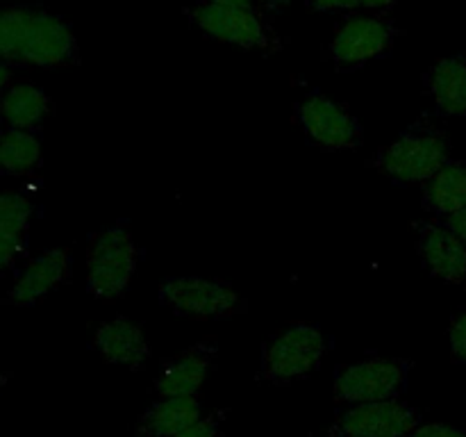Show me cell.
I'll return each instance as SVG.
<instances>
[{"label":"cell","instance_id":"obj_1","mask_svg":"<svg viewBox=\"0 0 466 437\" xmlns=\"http://www.w3.org/2000/svg\"><path fill=\"white\" fill-rule=\"evenodd\" d=\"M71 25L39 7L0 9V62L55 68L77 62Z\"/></svg>","mask_w":466,"mask_h":437},{"label":"cell","instance_id":"obj_2","mask_svg":"<svg viewBox=\"0 0 466 437\" xmlns=\"http://www.w3.org/2000/svg\"><path fill=\"white\" fill-rule=\"evenodd\" d=\"M449 162L446 137L431 123L417 121L385 146L371 164L382 176L400 185H426Z\"/></svg>","mask_w":466,"mask_h":437},{"label":"cell","instance_id":"obj_3","mask_svg":"<svg viewBox=\"0 0 466 437\" xmlns=\"http://www.w3.org/2000/svg\"><path fill=\"white\" fill-rule=\"evenodd\" d=\"M141 262V249L123 223L96 232L86 249V291L114 300L130 290Z\"/></svg>","mask_w":466,"mask_h":437},{"label":"cell","instance_id":"obj_4","mask_svg":"<svg viewBox=\"0 0 466 437\" xmlns=\"http://www.w3.org/2000/svg\"><path fill=\"white\" fill-rule=\"evenodd\" d=\"M330 351V340L314 323H291L262 349L259 378L273 385L308 378L321 367Z\"/></svg>","mask_w":466,"mask_h":437},{"label":"cell","instance_id":"obj_5","mask_svg":"<svg viewBox=\"0 0 466 437\" xmlns=\"http://www.w3.org/2000/svg\"><path fill=\"white\" fill-rule=\"evenodd\" d=\"M159 303L177 317L196 321H221L244 312L239 291L223 280L203 276H168L159 282Z\"/></svg>","mask_w":466,"mask_h":437},{"label":"cell","instance_id":"obj_6","mask_svg":"<svg viewBox=\"0 0 466 437\" xmlns=\"http://www.w3.org/2000/svg\"><path fill=\"white\" fill-rule=\"evenodd\" d=\"M410 360L364 358L349 367L337 369L335 396L344 403H378L399 399L408 387Z\"/></svg>","mask_w":466,"mask_h":437},{"label":"cell","instance_id":"obj_7","mask_svg":"<svg viewBox=\"0 0 466 437\" xmlns=\"http://www.w3.org/2000/svg\"><path fill=\"white\" fill-rule=\"evenodd\" d=\"M296 121L323 150H355L364 141V127L339 100L309 91L296 103Z\"/></svg>","mask_w":466,"mask_h":437},{"label":"cell","instance_id":"obj_8","mask_svg":"<svg viewBox=\"0 0 466 437\" xmlns=\"http://www.w3.org/2000/svg\"><path fill=\"white\" fill-rule=\"evenodd\" d=\"M189 18L200 32L223 44L246 50H273L276 35L253 7H223L200 3L189 9Z\"/></svg>","mask_w":466,"mask_h":437},{"label":"cell","instance_id":"obj_9","mask_svg":"<svg viewBox=\"0 0 466 437\" xmlns=\"http://www.w3.org/2000/svg\"><path fill=\"white\" fill-rule=\"evenodd\" d=\"M394 39L396 27L387 18L350 16L337 27L328 55L339 71H353L373 59L385 57Z\"/></svg>","mask_w":466,"mask_h":437},{"label":"cell","instance_id":"obj_10","mask_svg":"<svg viewBox=\"0 0 466 437\" xmlns=\"http://www.w3.org/2000/svg\"><path fill=\"white\" fill-rule=\"evenodd\" d=\"M421 423V414L405 401L350 405L328 428L326 437H408Z\"/></svg>","mask_w":466,"mask_h":437},{"label":"cell","instance_id":"obj_11","mask_svg":"<svg viewBox=\"0 0 466 437\" xmlns=\"http://www.w3.org/2000/svg\"><path fill=\"white\" fill-rule=\"evenodd\" d=\"M73 255L68 249H48L35 259L27 262V267L14 280L12 290L7 294V303L18 308H30L41 299L62 287L71 278Z\"/></svg>","mask_w":466,"mask_h":437},{"label":"cell","instance_id":"obj_12","mask_svg":"<svg viewBox=\"0 0 466 437\" xmlns=\"http://www.w3.org/2000/svg\"><path fill=\"white\" fill-rule=\"evenodd\" d=\"M417 250L428 273L451 285L466 282V244L441 223H419Z\"/></svg>","mask_w":466,"mask_h":437},{"label":"cell","instance_id":"obj_13","mask_svg":"<svg viewBox=\"0 0 466 437\" xmlns=\"http://www.w3.org/2000/svg\"><path fill=\"white\" fill-rule=\"evenodd\" d=\"M217 341H198L182 353L173 355L159 367L155 378V391L162 399L171 396H196V391L208 381L217 360Z\"/></svg>","mask_w":466,"mask_h":437},{"label":"cell","instance_id":"obj_14","mask_svg":"<svg viewBox=\"0 0 466 437\" xmlns=\"http://www.w3.org/2000/svg\"><path fill=\"white\" fill-rule=\"evenodd\" d=\"M94 349L107 362L139 371L150 360V344L144 328L127 317L103 321L94 332Z\"/></svg>","mask_w":466,"mask_h":437},{"label":"cell","instance_id":"obj_15","mask_svg":"<svg viewBox=\"0 0 466 437\" xmlns=\"http://www.w3.org/2000/svg\"><path fill=\"white\" fill-rule=\"evenodd\" d=\"M35 209V198L25 191H0V273L25 253Z\"/></svg>","mask_w":466,"mask_h":437},{"label":"cell","instance_id":"obj_16","mask_svg":"<svg viewBox=\"0 0 466 437\" xmlns=\"http://www.w3.org/2000/svg\"><path fill=\"white\" fill-rule=\"evenodd\" d=\"M426 89L437 112L444 117H466V55H451L431 66Z\"/></svg>","mask_w":466,"mask_h":437},{"label":"cell","instance_id":"obj_17","mask_svg":"<svg viewBox=\"0 0 466 437\" xmlns=\"http://www.w3.org/2000/svg\"><path fill=\"white\" fill-rule=\"evenodd\" d=\"M203 417V405L196 396H171L159 399L139 417L137 437H173Z\"/></svg>","mask_w":466,"mask_h":437},{"label":"cell","instance_id":"obj_18","mask_svg":"<svg viewBox=\"0 0 466 437\" xmlns=\"http://www.w3.org/2000/svg\"><path fill=\"white\" fill-rule=\"evenodd\" d=\"M53 112L48 94L41 86L23 82L14 85L0 96V118L14 130L35 132Z\"/></svg>","mask_w":466,"mask_h":437},{"label":"cell","instance_id":"obj_19","mask_svg":"<svg viewBox=\"0 0 466 437\" xmlns=\"http://www.w3.org/2000/svg\"><path fill=\"white\" fill-rule=\"evenodd\" d=\"M423 208L441 221L466 208V162L451 159L423 187Z\"/></svg>","mask_w":466,"mask_h":437},{"label":"cell","instance_id":"obj_20","mask_svg":"<svg viewBox=\"0 0 466 437\" xmlns=\"http://www.w3.org/2000/svg\"><path fill=\"white\" fill-rule=\"evenodd\" d=\"M41 164V139L36 132L14 130L0 132V173L3 176H27Z\"/></svg>","mask_w":466,"mask_h":437},{"label":"cell","instance_id":"obj_21","mask_svg":"<svg viewBox=\"0 0 466 437\" xmlns=\"http://www.w3.org/2000/svg\"><path fill=\"white\" fill-rule=\"evenodd\" d=\"M221 422L223 412L203 414V417L196 419L191 426H187L185 431H180L173 437H221Z\"/></svg>","mask_w":466,"mask_h":437},{"label":"cell","instance_id":"obj_22","mask_svg":"<svg viewBox=\"0 0 466 437\" xmlns=\"http://www.w3.org/2000/svg\"><path fill=\"white\" fill-rule=\"evenodd\" d=\"M449 344H451V353L458 362L466 364V312L458 314V317L451 321V330H449Z\"/></svg>","mask_w":466,"mask_h":437},{"label":"cell","instance_id":"obj_23","mask_svg":"<svg viewBox=\"0 0 466 437\" xmlns=\"http://www.w3.org/2000/svg\"><path fill=\"white\" fill-rule=\"evenodd\" d=\"M408 437H466V432L446 423H419Z\"/></svg>","mask_w":466,"mask_h":437},{"label":"cell","instance_id":"obj_24","mask_svg":"<svg viewBox=\"0 0 466 437\" xmlns=\"http://www.w3.org/2000/svg\"><path fill=\"white\" fill-rule=\"evenodd\" d=\"M360 0H309V7L317 12H346L358 7Z\"/></svg>","mask_w":466,"mask_h":437},{"label":"cell","instance_id":"obj_25","mask_svg":"<svg viewBox=\"0 0 466 437\" xmlns=\"http://www.w3.org/2000/svg\"><path fill=\"white\" fill-rule=\"evenodd\" d=\"M444 223L466 244V208L460 209V212H455L453 217L444 218Z\"/></svg>","mask_w":466,"mask_h":437},{"label":"cell","instance_id":"obj_26","mask_svg":"<svg viewBox=\"0 0 466 437\" xmlns=\"http://www.w3.org/2000/svg\"><path fill=\"white\" fill-rule=\"evenodd\" d=\"M9 80H12V68L9 64L0 62V96L9 89Z\"/></svg>","mask_w":466,"mask_h":437},{"label":"cell","instance_id":"obj_27","mask_svg":"<svg viewBox=\"0 0 466 437\" xmlns=\"http://www.w3.org/2000/svg\"><path fill=\"white\" fill-rule=\"evenodd\" d=\"M396 0H360L358 7H364V9H387L391 7Z\"/></svg>","mask_w":466,"mask_h":437},{"label":"cell","instance_id":"obj_28","mask_svg":"<svg viewBox=\"0 0 466 437\" xmlns=\"http://www.w3.org/2000/svg\"><path fill=\"white\" fill-rule=\"evenodd\" d=\"M203 3L223 5V7H253V0H203Z\"/></svg>","mask_w":466,"mask_h":437},{"label":"cell","instance_id":"obj_29","mask_svg":"<svg viewBox=\"0 0 466 437\" xmlns=\"http://www.w3.org/2000/svg\"><path fill=\"white\" fill-rule=\"evenodd\" d=\"M259 5H264L267 9H273V12H278V9H282L285 5H289L291 0H258Z\"/></svg>","mask_w":466,"mask_h":437},{"label":"cell","instance_id":"obj_30","mask_svg":"<svg viewBox=\"0 0 466 437\" xmlns=\"http://www.w3.org/2000/svg\"><path fill=\"white\" fill-rule=\"evenodd\" d=\"M5 385H7V373H5V371H0V394H3Z\"/></svg>","mask_w":466,"mask_h":437}]
</instances>
